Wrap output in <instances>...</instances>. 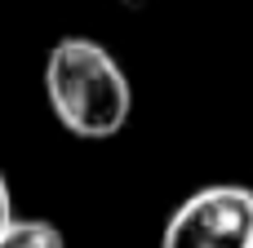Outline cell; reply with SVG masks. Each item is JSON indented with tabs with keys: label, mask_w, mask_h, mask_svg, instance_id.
I'll list each match as a JSON object with an SVG mask.
<instances>
[{
	"label": "cell",
	"mask_w": 253,
	"mask_h": 248,
	"mask_svg": "<svg viewBox=\"0 0 253 248\" xmlns=\"http://www.w3.org/2000/svg\"><path fill=\"white\" fill-rule=\"evenodd\" d=\"M44 98L62 129L102 142L116 138L133 111V89L120 62L89 35H67L44 58Z\"/></svg>",
	"instance_id": "1"
},
{
	"label": "cell",
	"mask_w": 253,
	"mask_h": 248,
	"mask_svg": "<svg viewBox=\"0 0 253 248\" xmlns=\"http://www.w3.org/2000/svg\"><path fill=\"white\" fill-rule=\"evenodd\" d=\"M160 248H253V191L222 182L187 195L173 209Z\"/></svg>",
	"instance_id": "2"
},
{
	"label": "cell",
	"mask_w": 253,
	"mask_h": 248,
	"mask_svg": "<svg viewBox=\"0 0 253 248\" xmlns=\"http://www.w3.org/2000/svg\"><path fill=\"white\" fill-rule=\"evenodd\" d=\"M0 248H67L62 244V231L49 226V222H36V217H13L0 235Z\"/></svg>",
	"instance_id": "3"
},
{
	"label": "cell",
	"mask_w": 253,
	"mask_h": 248,
	"mask_svg": "<svg viewBox=\"0 0 253 248\" xmlns=\"http://www.w3.org/2000/svg\"><path fill=\"white\" fill-rule=\"evenodd\" d=\"M9 222H13V195H9V182L0 177V235H4Z\"/></svg>",
	"instance_id": "4"
},
{
	"label": "cell",
	"mask_w": 253,
	"mask_h": 248,
	"mask_svg": "<svg viewBox=\"0 0 253 248\" xmlns=\"http://www.w3.org/2000/svg\"><path fill=\"white\" fill-rule=\"evenodd\" d=\"M129 4H142V0H129Z\"/></svg>",
	"instance_id": "5"
}]
</instances>
